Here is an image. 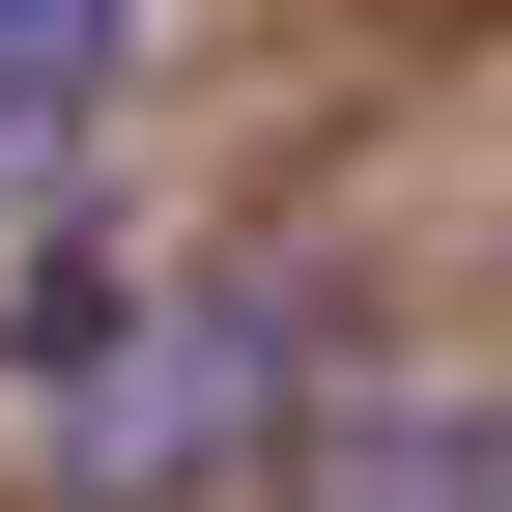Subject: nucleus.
<instances>
[{
    "label": "nucleus",
    "mask_w": 512,
    "mask_h": 512,
    "mask_svg": "<svg viewBox=\"0 0 512 512\" xmlns=\"http://www.w3.org/2000/svg\"><path fill=\"white\" fill-rule=\"evenodd\" d=\"M0 399H29V484L57 512H200V484H256V427H285V342H256V285L86 228L29 285V342H0Z\"/></svg>",
    "instance_id": "obj_1"
},
{
    "label": "nucleus",
    "mask_w": 512,
    "mask_h": 512,
    "mask_svg": "<svg viewBox=\"0 0 512 512\" xmlns=\"http://www.w3.org/2000/svg\"><path fill=\"white\" fill-rule=\"evenodd\" d=\"M114 29L143 0H0V86H114Z\"/></svg>",
    "instance_id": "obj_3"
},
{
    "label": "nucleus",
    "mask_w": 512,
    "mask_h": 512,
    "mask_svg": "<svg viewBox=\"0 0 512 512\" xmlns=\"http://www.w3.org/2000/svg\"><path fill=\"white\" fill-rule=\"evenodd\" d=\"M256 456H285V512H512V427H484V399H399V370L285 399Z\"/></svg>",
    "instance_id": "obj_2"
},
{
    "label": "nucleus",
    "mask_w": 512,
    "mask_h": 512,
    "mask_svg": "<svg viewBox=\"0 0 512 512\" xmlns=\"http://www.w3.org/2000/svg\"><path fill=\"white\" fill-rule=\"evenodd\" d=\"M57 143H86V86H0V200H29V171H57Z\"/></svg>",
    "instance_id": "obj_4"
}]
</instances>
